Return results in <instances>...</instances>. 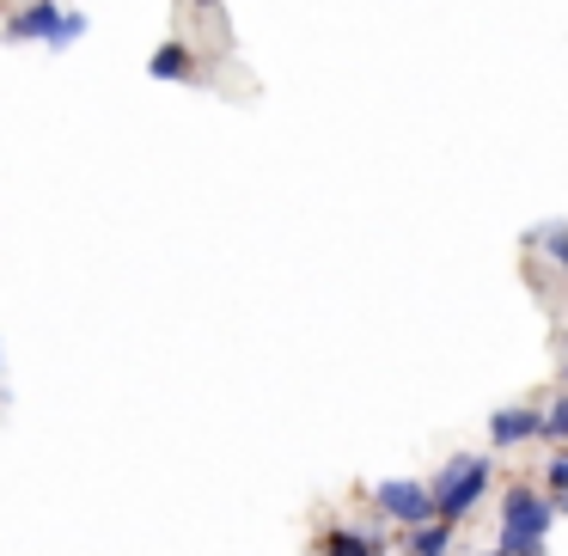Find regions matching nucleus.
<instances>
[{"instance_id": "1", "label": "nucleus", "mask_w": 568, "mask_h": 556, "mask_svg": "<svg viewBox=\"0 0 568 556\" xmlns=\"http://www.w3.org/2000/svg\"><path fill=\"white\" fill-rule=\"evenodd\" d=\"M550 502H544L531 483H514L501 502V544L495 550L501 556H538L544 550V532H550Z\"/></svg>"}, {"instance_id": "2", "label": "nucleus", "mask_w": 568, "mask_h": 556, "mask_svg": "<svg viewBox=\"0 0 568 556\" xmlns=\"http://www.w3.org/2000/svg\"><path fill=\"white\" fill-rule=\"evenodd\" d=\"M489 489V458H453V465L434 477L428 502H434V519H446V526H458V519L477 507V495Z\"/></svg>"}, {"instance_id": "3", "label": "nucleus", "mask_w": 568, "mask_h": 556, "mask_svg": "<svg viewBox=\"0 0 568 556\" xmlns=\"http://www.w3.org/2000/svg\"><path fill=\"white\" fill-rule=\"evenodd\" d=\"M373 502L385 507V519H397V526H428L434 519V502H428V489H422V483H379V489H373Z\"/></svg>"}, {"instance_id": "4", "label": "nucleus", "mask_w": 568, "mask_h": 556, "mask_svg": "<svg viewBox=\"0 0 568 556\" xmlns=\"http://www.w3.org/2000/svg\"><path fill=\"white\" fill-rule=\"evenodd\" d=\"M80 31H87V19L80 13H55V7H31V13L13 19V38H50V43H74Z\"/></svg>"}, {"instance_id": "5", "label": "nucleus", "mask_w": 568, "mask_h": 556, "mask_svg": "<svg viewBox=\"0 0 568 556\" xmlns=\"http://www.w3.org/2000/svg\"><path fill=\"white\" fill-rule=\"evenodd\" d=\"M531 434H544L538 410H495V422H489V441L495 446H519V441H531Z\"/></svg>"}, {"instance_id": "6", "label": "nucleus", "mask_w": 568, "mask_h": 556, "mask_svg": "<svg viewBox=\"0 0 568 556\" xmlns=\"http://www.w3.org/2000/svg\"><path fill=\"white\" fill-rule=\"evenodd\" d=\"M409 550H416V556H446V550H453V526H446V519L416 526V532H409Z\"/></svg>"}, {"instance_id": "7", "label": "nucleus", "mask_w": 568, "mask_h": 556, "mask_svg": "<svg viewBox=\"0 0 568 556\" xmlns=\"http://www.w3.org/2000/svg\"><path fill=\"white\" fill-rule=\"evenodd\" d=\"M324 556H379V544L348 532V526H336V532H324Z\"/></svg>"}, {"instance_id": "8", "label": "nucleus", "mask_w": 568, "mask_h": 556, "mask_svg": "<svg viewBox=\"0 0 568 556\" xmlns=\"http://www.w3.org/2000/svg\"><path fill=\"white\" fill-rule=\"evenodd\" d=\"M153 80H184L190 74V55L184 50H178V43H165V50H153Z\"/></svg>"}, {"instance_id": "9", "label": "nucleus", "mask_w": 568, "mask_h": 556, "mask_svg": "<svg viewBox=\"0 0 568 556\" xmlns=\"http://www.w3.org/2000/svg\"><path fill=\"white\" fill-rule=\"evenodd\" d=\"M531 239H538V245H544V251H550V257L568 270V226H538Z\"/></svg>"}, {"instance_id": "10", "label": "nucleus", "mask_w": 568, "mask_h": 556, "mask_svg": "<svg viewBox=\"0 0 568 556\" xmlns=\"http://www.w3.org/2000/svg\"><path fill=\"white\" fill-rule=\"evenodd\" d=\"M544 434H556V441H568V397L550 410V416H544Z\"/></svg>"}, {"instance_id": "11", "label": "nucleus", "mask_w": 568, "mask_h": 556, "mask_svg": "<svg viewBox=\"0 0 568 556\" xmlns=\"http://www.w3.org/2000/svg\"><path fill=\"white\" fill-rule=\"evenodd\" d=\"M550 489H556V495H568V453L550 465Z\"/></svg>"}]
</instances>
